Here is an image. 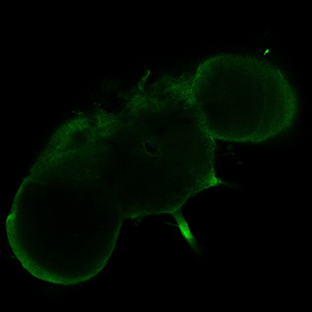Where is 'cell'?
Returning <instances> with one entry per match:
<instances>
[{
    "mask_svg": "<svg viewBox=\"0 0 312 312\" xmlns=\"http://www.w3.org/2000/svg\"><path fill=\"white\" fill-rule=\"evenodd\" d=\"M176 221L180 230L190 246L194 250L198 249V245L196 239L190 231L188 224L181 212L179 210L171 213Z\"/></svg>",
    "mask_w": 312,
    "mask_h": 312,
    "instance_id": "obj_1",
    "label": "cell"
},
{
    "mask_svg": "<svg viewBox=\"0 0 312 312\" xmlns=\"http://www.w3.org/2000/svg\"><path fill=\"white\" fill-rule=\"evenodd\" d=\"M268 52V50H267V51H265V53Z\"/></svg>",
    "mask_w": 312,
    "mask_h": 312,
    "instance_id": "obj_2",
    "label": "cell"
}]
</instances>
